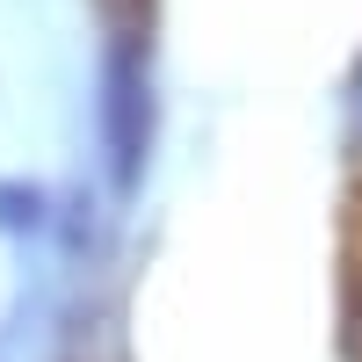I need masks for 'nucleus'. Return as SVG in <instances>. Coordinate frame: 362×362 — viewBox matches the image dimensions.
Listing matches in <instances>:
<instances>
[{
	"instance_id": "obj_1",
	"label": "nucleus",
	"mask_w": 362,
	"mask_h": 362,
	"mask_svg": "<svg viewBox=\"0 0 362 362\" xmlns=\"http://www.w3.org/2000/svg\"><path fill=\"white\" fill-rule=\"evenodd\" d=\"M102 138H109L116 189H138V174H145V138H153V102H145V58H138V44H116V51H109Z\"/></svg>"
},
{
	"instance_id": "obj_2",
	"label": "nucleus",
	"mask_w": 362,
	"mask_h": 362,
	"mask_svg": "<svg viewBox=\"0 0 362 362\" xmlns=\"http://www.w3.org/2000/svg\"><path fill=\"white\" fill-rule=\"evenodd\" d=\"M37 225H44V189L0 181V232H37Z\"/></svg>"
},
{
	"instance_id": "obj_3",
	"label": "nucleus",
	"mask_w": 362,
	"mask_h": 362,
	"mask_svg": "<svg viewBox=\"0 0 362 362\" xmlns=\"http://www.w3.org/2000/svg\"><path fill=\"white\" fill-rule=\"evenodd\" d=\"M348 348H355V362H362V283H355V297H348Z\"/></svg>"
}]
</instances>
